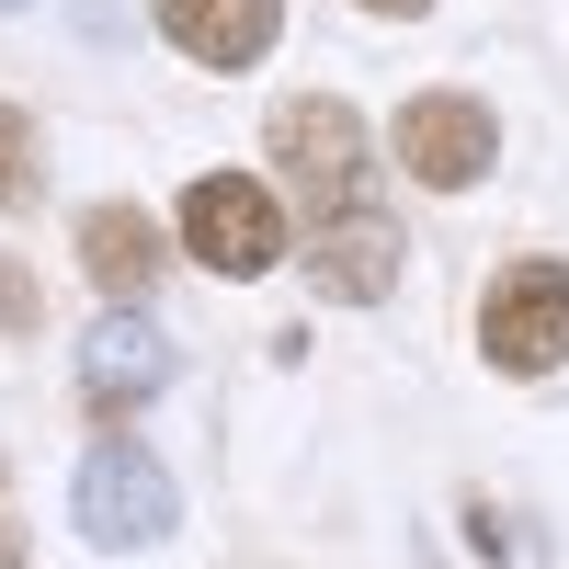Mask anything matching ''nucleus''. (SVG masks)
<instances>
[{"mask_svg":"<svg viewBox=\"0 0 569 569\" xmlns=\"http://www.w3.org/2000/svg\"><path fill=\"white\" fill-rule=\"evenodd\" d=\"M171 512H182V501H171V467H160L149 445H126V433H103V445L80 456V479H69V525H80L91 547H114V558H126V547H160Z\"/></svg>","mask_w":569,"mask_h":569,"instance_id":"f257e3e1","label":"nucleus"},{"mask_svg":"<svg viewBox=\"0 0 569 569\" xmlns=\"http://www.w3.org/2000/svg\"><path fill=\"white\" fill-rule=\"evenodd\" d=\"M284 206H273V182H251V171H206L194 194H182V251H194L206 273H228V284H251V273H273L284 262Z\"/></svg>","mask_w":569,"mask_h":569,"instance_id":"f03ea898","label":"nucleus"},{"mask_svg":"<svg viewBox=\"0 0 569 569\" xmlns=\"http://www.w3.org/2000/svg\"><path fill=\"white\" fill-rule=\"evenodd\" d=\"M273 171L308 194V217L365 206V126H353V103H330V91L273 103Z\"/></svg>","mask_w":569,"mask_h":569,"instance_id":"7ed1b4c3","label":"nucleus"},{"mask_svg":"<svg viewBox=\"0 0 569 569\" xmlns=\"http://www.w3.org/2000/svg\"><path fill=\"white\" fill-rule=\"evenodd\" d=\"M388 149L410 182H433V194H467L490 160H501V114L479 103V91H410L399 126H388Z\"/></svg>","mask_w":569,"mask_h":569,"instance_id":"20e7f679","label":"nucleus"},{"mask_svg":"<svg viewBox=\"0 0 569 569\" xmlns=\"http://www.w3.org/2000/svg\"><path fill=\"white\" fill-rule=\"evenodd\" d=\"M479 353L501 376H547L569 365V262H512L479 308Z\"/></svg>","mask_w":569,"mask_h":569,"instance_id":"39448f33","label":"nucleus"},{"mask_svg":"<svg viewBox=\"0 0 569 569\" xmlns=\"http://www.w3.org/2000/svg\"><path fill=\"white\" fill-rule=\"evenodd\" d=\"M171 388V330L137 308V297H114L103 319L80 330V399L103 410V421H126V410H149Z\"/></svg>","mask_w":569,"mask_h":569,"instance_id":"423d86ee","label":"nucleus"},{"mask_svg":"<svg viewBox=\"0 0 569 569\" xmlns=\"http://www.w3.org/2000/svg\"><path fill=\"white\" fill-rule=\"evenodd\" d=\"M308 284L319 297H342V308H376L399 284V217L388 206H342V217H308Z\"/></svg>","mask_w":569,"mask_h":569,"instance_id":"0eeeda50","label":"nucleus"},{"mask_svg":"<svg viewBox=\"0 0 569 569\" xmlns=\"http://www.w3.org/2000/svg\"><path fill=\"white\" fill-rule=\"evenodd\" d=\"M160 34L194 69H262L284 34V0H160Z\"/></svg>","mask_w":569,"mask_h":569,"instance_id":"6e6552de","label":"nucleus"},{"mask_svg":"<svg viewBox=\"0 0 569 569\" xmlns=\"http://www.w3.org/2000/svg\"><path fill=\"white\" fill-rule=\"evenodd\" d=\"M80 262L103 297H149L160 284V217H137V206H91L80 217Z\"/></svg>","mask_w":569,"mask_h":569,"instance_id":"1a4fd4ad","label":"nucleus"},{"mask_svg":"<svg viewBox=\"0 0 569 569\" xmlns=\"http://www.w3.org/2000/svg\"><path fill=\"white\" fill-rule=\"evenodd\" d=\"M0 206H34V126L0 103Z\"/></svg>","mask_w":569,"mask_h":569,"instance_id":"9d476101","label":"nucleus"},{"mask_svg":"<svg viewBox=\"0 0 569 569\" xmlns=\"http://www.w3.org/2000/svg\"><path fill=\"white\" fill-rule=\"evenodd\" d=\"M0 330H34V273L0 262Z\"/></svg>","mask_w":569,"mask_h":569,"instance_id":"9b49d317","label":"nucleus"},{"mask_svg":"<svg viewBox=\"0 0 569 569\" xmlns=\"http://www.w3.org/2000/svg\"><path fill=\"white\" fill-rule=\"evenodd\" d=\"M365 12H388V23H410V12H433V0H365Z\"/></svg>","mask_w":569,"mask_h":569,"instance_id":"f8f14e48","label":"nucleus"},{"mask_svg":"<svg viewBox=\"0 0 569 569\" xmlns=\"http://www.w3.org/2000/svg\"><path fill=\"white\" fill-rule=\"evenodd\" d=\"M0 569H23V536H12V512H0Z\"/></svg>","mask_w":569,"mask_h":569,"instance_id":"ddd939ff","label":"nucleus"},{"mask_svg":"<svg viewBox=\"0 0 569 569\" xmlns=\"http://www.w3.org/2000/svg\"><path fill=\"white\" fill-rule=\"evenodd\" d=\"M0 12H23V0H0Z\"/></svg>","mask_w":569,"mask_h":569,"instance_id":"4468645a","label":"nucleus"}]
</instances>
